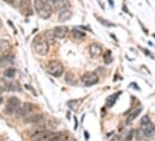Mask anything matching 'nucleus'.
<instances>
[{
    "label": "nucleus",
    "instance_id": "nucleus-19",
    "mask_svg": "<svg viewBox=\"0 0 155 141\" xmlns=\"http://www.w3.org/2000/svg\"><path fill=\"white\" fill-rule=\"evenodd\" d=\"M119 95H120V92L111 95V96L107 98V101H106V106H107V108H112V106L114 105L117 102V99H118V97H119Z\"/></svg>",
    "mask_w": 155,
    "mask_h": 141
},
{
    "label": "nucleus",
    "instance_id": "nucleus-8",
    "mask_svg": "<svg viewBox=\"0 0 155 141\" xmlns=\"http://www.w3.org/2000/svg\"><path fill=\"white\" fill-rule=\"evenodd\" d=\"M35 105L34 104H31V103H29V102H27V103H23L21 108H19V110L17 111V116L18 117H28V116H30V115H33L34 114V109Z\"/></svg>",
    "mask_w": 155,
    "mask_h": 141
},
{
    "label": "nucleus",
    "instance_id": "nucleus-31",
    "mask_svg": "<svg viewBox=\"0 0 155 141\" xmlns=\"http://www.w3.org/2000/svg\"><path fill=\"white\" fill-rule=\"evenodd\" d=\"M123 141H127V140H123Z\"/></svg>",
    "mask_w": 155,
    "mask_h": 141
},
{
    "label": "nucleus",
    "instance_id": "nucleus-27",
    "mask_svg": "<svg viewBox=\"0 0 155 141\" xmlns=\"http://www.w3.org/2000/svg\"><path fill=\"white\" fill-rule=\"evenodd\" d=\"M111 141H123V138H121V136H119V135H117V136H114Z\"/></svg>",
    "mask_w": 155,
    "mask_h": 141
},
{
    "label": "nucleus",
    "instance_id": "nucleus-22",
    "mask_svg": "<svg viewBox=\"0 0 155 141\" xmlns=\"http://www.w3.org/2000/svg\"><path fill=\"white\" fill-rule=\"evenodd\" d=\"M16 73H17V70L16 68H6V70H4V77H6V78H13L15 75H16Z\"/></svg>",
    "mask_w": 155,
    "mask_h": 141
},
{
    "label": "nucleus",
    "instance_id": "nucleus-14",
    "mask_svg": "<svg viewBox=\"0 0 155 141\" xmlns=\"http://www.w3.org/2000/svg\"><path fill=\"white\" fill-rule=\"evenodd\" d=\"M141 129H142V132H143V134H144L146 138L153 136V135L155 134V126L152 123V122L148 123V124H146V126H142Z\"/></svg>",
    "mask_w": 155,
    "mask_h": 141
},
{
    "label": "nucleus",
    "instance_id": "nucleus-20",
    "mask_svg": "<svg viewBox=\"0 0 155 141\" xmlns=\"http://www.w3.org/2000/svg\"><path fill=\"white\" fill-rule=\"evenodd\" d=\"M12 60H13V56H11V55H1V58H0V66L10 65V64H12Z\"/></svg>",
    "mask_w": 155,
    "mask_h": 141
},
{
    "label": "nucleus",
    "instance_id": "nucleus-1",
    "mask_svg": "<svg viewBox=\"0 0 155 141\" xmlns=\"http://www.w3.org/2000/svg\"><path fill=\"white\" fill-rule=\"evenodd\" d=\"M34 8H35L36 13L39 14L40 18H42V19H48L54 11L53 7L46 0H35L34 1Z\"/></svg>",
    "mask_w": 155,
    "mask_h": 141
},
{
    "label": "nucleus",
    "instance_id": "nucleus-7",
    "mask_svg": "<svg viewBox=\"0 0 155 141\" xmlns=\"http://www.w3.org/2000/svg\"><path fill=\"white\" fill-rule=\"evenodd\" d=\"M21 105H22L21 101L17 97H11V98H8V101L6 103V112L12 115V114H15L19 110Z\"/></svg>",
    "mask_w": 155,
    "mask_h": 141
},
{
    "label": "nucleus",
    "instance_id": "nucleus-10",
    "mask_svg": "<svg viewBox=\"0 0 155 141\" xmlns=\"http://www.w3.org/2000/svg\"><path fill=\"white\" fill-rule=\"evenodd\" d=\"M104 53V49H102V45L99 44V43H91L89 45V55L90 58L93 59H97L102 55Z\"/></svg>",
    "mask_w": 155,
    "mask_h": 141
},
{
    "label": "nucleus",
    "instance_id": "nucleus-28",
    "mask_svg": "<svg viewBox=\"0 0 155 141\" xmlns=\"http://www.w3.org/2000/svg\"><path fill=\"white\" fill-rule=\"evenodd\" d=\"M2 1H5V2H6V4H10V5H12V4H13V1H15V0H2Z\"/></svg>",
    "mask_w": 155,
    "mask_h": 141
},
{
    "label": "nucleus",
    "instance_id": "nucleus-24",
    "mask_svg": "<svg viewBox=\"0 0 155 141\" xmlns=\"http://www.w3.org/2000/svg\"><path fill=\"white\" fill-rule=\"evenodd\" d=\"M95 18L99 20V22H101V24L102 25H105V27H116V24H113V23H111L110 20H106V19H104L102 17H99V16H95Z\"/></svg>",
    "mask_w": 155,
    "mask_h": 141
},
{
    "label": "nucleus",
    "instance_id": "nucleus-21",
    "mask_svg": "<svg viewBox=\"0 0 155 141\" xmlns=\"http://www.w3.org/2000/svg\"><path fill=\"white\" fill-rule=\"evenodd\" d=\"M81 104H82V99H71V101H69V102H68L69 108H70L71 110H74V111H75V110H77Z\"/></svg>",
    "mask_w": 155,
    "mask_h": 141
},
{
    "label": "nucleus",
    "instance_id": "nucleus-3",
    "mask_svg": "<svg viewBox=\"0 0 155 141\" xmlns=\"http://www.w3.org/2000/svg\"><path fill=\"white\" fill-rule=\"evenodd\" d=\"M33 48H34L35 53L40 56H46L48 54V52H49V44L42 37H38V38L34 39Z\"/></svg>",
    "mask_w": 155,
    "mask_h": 141
},
{
    "label": "nucleus",
    "instance_id": "nucleus-4",
    "mask_svg": "<svg viewBox=\"0 0 155 141\" xmlns=\"http://www.w3.org/2000/svg\"><path fill=\"white\" fill-rule=\"evenodd\" d=\"M64 65L58 60H51L47 64V72L55 78H60L64 74Z\"/></svg>",
    "mask_w": 155,
    "mask_h": 141
},
{
    "label": "nucleus",
    "instance_id": "nucleus-11",
    "mask_svg": "<svg viewBox=\"0 0 155 141\" xmlns=\"http://www.w3.org/2000/svg\"><path fill=\"white\" fill-rule=\"evenodd\" d=\"M70 7V1L69 0H55L53 2V10L57 12L68 10Z\"/></svg>",
    "mask_w": 155,
    "mask_h": 141
},
{
    "label": "nucleus",
    "instance_id": "nucleus-15",
    "mask_svg": "<svg viewBox=\"0 0 155 141\" xmlns=\"http://www.w3.org/2000/svg\"><path fill=\"white\" fill-rule=\"evenodd\" d=\"M72 17V12L70 10H64V11H60L59 14H58V19L59 22L64 23V22H68L69 19H71Z\"/></svg>",
    "mask_w": 155,
    "mask_h": 141
},
{
    "label": "nucleus",
    "instance_id": "nucleus-13",
    "mask_svg": "<svg viewBox=\"0 0 155 141\" xmlns=\"http://www.w3.org/2000/svg\"><path fill=\"white\" fill-rule=\"evenodd\" d=\"M70 35H71V37H72L75 41H78V42L85 38V33L82 31L81 28H74V29L70 31Z\"/></svg>",
    "mask_w": 155,
    "mask_h": 141
},
{
    "label": "nucleus",
    "instance_id": "nucleus-18",
    "mask_svg": "<svg viewBox=\"0 0 155 141\" xmlns=\"http://www.w3.org/2000/svg\"><path fill=\"white\" fill-rule=\"evenodd\" d=\"M42 117L43 116L41 114H33V115H30V116L27 117L25 122H28V123H36V122H40V121L43 120Z\"/></svg>",
    "mask_w": 155,
    "mask_h": 141
},
{
    "label": "nucleus",
    "instance_id": "nucleus-5",
    "mask_svg": "<svg viewBox=\"0 0 155 141\" xmlns=\"http://www.w3.org/2000/svg\"><path fill=\"white\" fill-rule=\"evenodd\" d=\"M81 81L84 86H93L99 83V75L95 72H87L81 78Z\"/></svg>",
    "mask_w": 155,
    "mask_h": 141
},
{
    "label": "nucleus",
    "instance_id": "nucleus-30",
    "mask_svg": "<svg viewBox=\"0 0 155 141\" xmlns=\"http://www.w3.org/2000/svg\"><path fill=\"white\" fill-rule=\"evenodd\" d=\"M1 103H2V97L0 96V105H1Z\"/></svg>",
    "mask_w": 155,
    "mask_h": 141
},
{
    "label": "nucleus",
    "instance_id": "nucleus-12",
    "mask_svg": "<svg viewBox=\"0 0 155 141\" xmlns=\"http://www.w3.org/2000/svg\"><path fill=\"white\" fill-rule=\"evenodd\" d=\"M141 111H142V108H135V109L130 110V111H129V114H127V116H126V118H125L126 124L132 123V122L135 121V118L141 114Z\"/></svg>",
    "mask_w": 155,
    "mask_h": 141
},
{
    "label": "nucleus",
    "instance_id": "nucleus-25",
    "mask_svg": "<svg viewBox=\"0 0 155 141\" xmlns=\"http://www.w3.org/2000/svg\"><path fill=\"white\" fill-rule=\"evenodd\" d=\"M112 54H111V52L110 50H107V53L105 54V64H111L112 62Z\"/></svg>",
    "mask_w": 155,
    "mask_h": 141
},
{
    "label": "nucleus",
    "instance_id": "nucleus-6",
    "mask_svg": "<svg viewBox=\"0 0 155 141\" xmlns=\"http://www.w3.org/2000/svg\"><path fill=\"white\" fill-rule=\"evenodd\" d=\"M18 8H19V12L24 17H30L33 14V2H31V0H19Z\"/></svg>",
    "mask_w": 155,
    "mask_h": 141
},
{
    "label": "nucleus",
    "instance_id": "nucleus-9",
    "mask_svg": "<svg viewBox=\"0 0 155 141\" xmlns=\"http://www.w3.org/2000/svg\"><path fill=\"white\" fill-rule=\"evenodd\" d=\"M53 33H54V36H55L57 39H64L69 36L70 30L66 25H58L53 29Z\"/></svg>",
    "mask_w": 155,
    "mask_h": 141
},
{
    "label": "nucleus",
    "instance_id": "nucleus-23",
    "mask_svg": "<svg viewBox=\"0 0 155 141\" xmlns=\"http://www.w3.org/2000/svg\"><path fill=\"white\" fill-rule=\"evenodd\" d=\"M45 37H46L47 42H54V41L57 39L55 36H54L53 30H48V31H46V33H45Z\"/></svg>",
    "mask_w": 155,
    "mask_h": 141
},
{
    "label": "nucleus",
    "instance_id": "nucleus-29",
    "mask_svg": "<svg viewBox=\"0 0 155 141\" xmlns=\"http://www.w3.org/2000/svg\"><path fill=\"white\" fill-rule=\"evenodd\" d=\"M75 118V129H77V117H74Z\"/></svg>",
    "mask_w": 155,
    "mask_h": 141
},
{
    "label": "nucleus",
    "instance_id": "nucleus-17",
    "mask_svg": "<svg viewBox=\"0 0 155 141\" xmlns=\"http://www.w3.org/2000/svg\"><path fill=\"white\" fill-rule=\"evenodd\" d=\"M65 83L69 85H75L77 83V78H76L74 72H68L65 74Z\"/></svg>",
    "mask_w": 155,
    "mask_h": 141
},
{
    "label": "nucleus",
    "instance_id": "nucleus-26",
    "mask_svg": "<svg viewBox=\"0 0 155 141\" xmlns=\"http://www.w3.org/2000/svg\"><path fill=\"white\" fill-rule=\"evenodd\" d=\"M148 123H150V118H149L148 116H143L142 120H141V127H142V126H146V124H148Z\"/></svg>",
    "mask_w": 155,
    "mask_h": 141
},
{
    "label": "nucleus",
    "instance_id": "nucleus-2",
    "mask_svg": "<svg viewBox=\"0 0 155 141\" xmlns=\"http://www.w3.org/2000/svg\"><path fill=\"white\" fill-rule=\"evenodd\" d=\"M59 135H61V134L48 130V129H40V130H36L31 134V139L34 141H51L58 138Z\"/></svg>",
    "mask_w": 155,
    "mask_h": 141
},
{
    "label": "nucleus",
    "instance_id": "nucleus-16",
    "mask_svg": "<svg viewBox=\"0 0 155 141\" xmlns=\"http://www.w3.org/2000/svg\"><path fill=\"white\" fill-rule=\"evenodd\" d=\"M11 49V44L7 39H0V54L5 55Z\"/></svg>",
    "mask_w": 155,
    "mask_h": 141
}]
</instances>
